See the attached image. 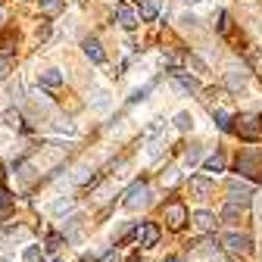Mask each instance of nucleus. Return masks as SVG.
Returning <instances> with one entry per match:
<instances>
[{"instance_id":"nucleus-1","label":"nucleus","mask_w":262,"mask_h":262,"mask_svg":"<svg viewBox=\"0 0 262 262\" xmlns=\"http://www.w3.org/2000/svg\"><path fill=\"white\" fill-rule=\"evenodd\" d=\"M162 215H166V225L172 228V231H181V228L190 222V219H187V206H184L181 200H169L166 209H162Z\"/></svg>"},{"instance_id":"nucleus-2","label":"nucleus","mask_w":262,"mask_h":262,"mask_svg":"<svg viewBox=\"0 0 262 262\" xmlns=\"http://www.w3.org/2000/svg\"><path fill=\"white\" fill-rule=\"evenodd\" d=\"M250 200H253V187H250V184H244V181H237V178L228 181V203H234V206L247 209Z\"/></svg>"},{"instance_id":"nucleus-3","label":"nucleus","mask_w":262,"mask_h":262,"mask_svg":"<svg viewBox=\"0 0 262 262\" xmlns=\"http://www.w3.org/2000/svg\"><path fill=\"white\" fill-rule=\"evenodd\" d=\"M147 200H150V187H147V181H135V184L125 190V200H122V203H125L128 209H141Z\"/></svg>"},{"instance_id":"nucleus-4","label":"nucleus","mask_w":262,"mask_h":262,"mask_svg":"<svg viewBox=\"0 0 262 262\" xmlns=\"http://www.w3.org/2000/svg\"><path fill=\"white\" fill-rule=\"evenodd\" d=\"M222 247L228 253H234V256H250L253 253V241L247 234H225L222 237Z\"/></svg>"},{"instance_id":"nucleus-5","label":"nucleus","mask_w":262,"mask_h":262,"mask_svg":"<svg viewBox=\"0 0 262 262\" xmlns=\"http://www.w3.org/2000/svg\"><path fill=\"white\" fill-rule=\"evenodd\" d=\"M234 131H237V135H241L244 141H259V138H262V125H259V116H241Z\"/></svg>"},{"instance_id":"nucleus-6","label":"nucleus","mask_w":262,"mask_h":262,"mask_svg":"<svg viewBox=\"0 0 262 262\" xmlns=\"http://www.w3.org/2000/svg\"><path fill=\"white\" fill-rule=\"evenodd\" d=\"M237 172L241 175H247V178H262L259 175V159H256V153H244V156H237Z\"/></svg>"},{"instance_id":"nucleus-7","label":"nucleus","mask_w":262,"mask_h":262,"mask_svg":"<svg viewBox=\"0 0 262 262\" xmlns=\"http://www.w3.org/2000/svg\"><path fill=\"white\" fill-rule=\"evenodd\" d=\"M116 19H119V25L125 31H135L138 28V16H135V10H131L128 4H116Z\"/></svg>"},{"instance_id":"nucleus-8","label":"nucleus","mask_w":262,"mask_h":262,"mask_svg":"<svg viewBox=\"0 0 262 262\" xmlns=\"http://www.w3.org/2000/svg\"><path fill=\"white\" fill-rule=\"evenodd\" d=\"M81 50H84V56H88L91 62H97V66L106 59V53H103V47H100V41H97V38H84V41H81Z\"/></svg>"},{"instance_id":"nucleus-9","label":"nucleus","mask_w":262,"mask_h":262,"mask_svg":"<svg viewBox=\"0 0 262 262\" xmlns=\"http://www.w3.org/2000/svg\"><path fill=\"white\" fill-rule=\"evenodd\" d=\"M169 75L175 78L178 88H184V91H190V94H193V91H200V81H196L193 75H187L184 69H169Z\"/></svg>"},{"instance_id":"nucleus-10","label":"nucleus","mask_w":262,"mask_h":262,"mask_svg":"<svg viewBox=\"0 0 262 262\" xmlns=\"http://www.w3.org/2000/svg\"><path fill=\"white\" fill-rule=\"evenodd\" d=\"M138 234H141V247H156L159 244V228L153 222H144L138 228Z\"/></svg>"},{"instance_id":"nucleus-11","label":"nucleus","mask_w":262,"mask_h":262,"mask_svg":"<svg viewBox=\"0 0 262 262\" xmlns=\"http://www.w3.org/2000/svg\"><path fill=\"white\" fill-rule=\"evenodd\" d=\"M212 190V181L206 175H190V193L193 196H206Z\"/></svg>"},{"instance_id":"nucleus-12","label":"nucleus","mask_w":262,"mask_h":262,"mask_svg":"<svg viewBox=\"0 0 262 262\" xmlns=\"http://www.w3.org/2000/svg\"><path fill=\"white\" fill-rule=\"evenodd\" d=\"M38 84L53 91V88H59V84H62V72H59V69H47V72H41V75H38Z\"/></svg>"},{"instance_id":"nucleus-13","label":"nucleus","mask_w":262,"mask_h":262,"mask_svg":"<svg viewBox=\"0 0 262 262\" xmlns=\"http://www.w3.org/2000/svg\"><path fill=\"white\" fill-rule=\"evenodd\" d=\"M193 222H196V228H200V231H215V215L212 212H206V209H200V212H193Z\"/></svg>"},{"instance_id":"nucleus-14","label":"nucleus","mask_w":262,"mask_h":262,"mask_svg":"<svg viewBox=\"0 0 262 262\" xmlns=\"http://www.w3.org/2000/svg\"><path fill=\"white\" fill-rule=\"evenodd\" d=\"M13 53H16V35H13V31H7V35H0V56L13 59Z\"/></svg>"},{"instance_id":"nucleus-15","label":"nucleus","mask_w":262,"mask_h":262,"mask_svg":"<svg viewBox=\"0 0 262 262\" xmlns=\"http://www.w3.org/2000/svg\"><path fill=\"white\" fill-rule=\"evenodd\" d=\"M10 215H13V196H10V190L0 187V222H7Z\"/></svg>"},{"instance_id":"nucleus-16","label":"nucleus","mask_w":262,"mask_h":262,"mask_svg":"<svg viewBox=\"0 0 262 262\" xmlns=\"http://www.w3.org/2000/svg\"><path fill=\"white\" fill-rule=\"evenodd\" d=\"M212 119H215V125H219L222 131H234V119H231V113H225V110H212Z\"/></svg>"},{"instance_id":"nucleus-17","label":"nucleus","mask_w":262,"mask_h":262,"mask_svg":"<svg viewBox=\"0 0 262 262\" xmlns=\"http://www.w3.org/2000/svg\"><path fill=\"white\" fill-rule=\"evenodd\" d=\"M138 7H141V19H144V22H153V19H156V13H159L153 0H138Z\"/></svg>"},{"instance_id":"nucleus-18","label":"nucleus","mask_w":262,"mask_h":262,"mask_svg":"<svg viewBox=\"0 0 262 262\" xmlns=\"http://www.w3.org/2000/svg\"><path fill=\"white\" fill-rule=\"evenodd\" d=\"M219 219H222V222H228V225H231V222H237V219H241V206H234V203H225Z\"/></svg>"},{"instance_id":"nucleus-19","label":"nucleus","mask_w":262,"mask_h":262,"mask_svg":"<svg viewBox=\"0 0 262 262\" xmlns=\"http://www.w3.org/2000/svg\"><path fill=\"white\" fill-rule=\"evenodd\" d=\"M203 169H206V172H225V156H222V153L209 156V159L203 162Z\"/></svg>"},{"instance_id":"nucleus-20","label":"nucleus","mask_w":262,"mask_h":262,"mask_svg":"<svg viewBox=\"0 0 262 262\" xmlns=\"http://www.w3.org/2000/svg\"><path fill=\"white\" fill-rule=\"evenodd\" d=\"M244 84H247V75L244 72H237V69L228 72V88H231V91H241Z\"/></svg>"},{"instance_id":"nucleus-21","label":"nucleus","mask_w":262,"mask_h":262,"mask_svg":"<svg viewBox=\"0 0 262 262\" xmlns=\"http://www.w3.org/2000/svg\"><path fill=\"white\" fill-rule=\"evenodd\" d=\"M4 122H7L10 128H25V125H22V113H19V110H7V113H4Z\"/></svg>"},{"instance_id":"nucleus-22","label":"nucleus","mask_w":262,"mask_h":262,"mask_svg":"<svg viewBox=\"0 0 262 262\" xmlns=\"http://www.w3.org/2000/svg\"><path fill=\"white\" fill-rule=\"evenodd\" d=\"M175 128H178V131H190V128H193V116H190V113H178V116H175Z\"/></svg>"},{"instance_id":"nucleus-23","label":"nucleus","mask_w":262,"mask_h":262,"mask_svg":"<svg viewBox=\"0 0 262 262\" xmlns=\"http://www.w3.org/2000/svg\"><path fill=\"white\" fill-rule=\"evenodd\" d=\"M66 7V0H41V10L47 13V16H53V13H59Z\"/></svg>"},{"instance_id":"nucleus-24","label":"nucleus","mask_w":262,"mask_h":262,"mask_svg":"<svg viewBox=\"0 0 262 262\" xmlns=\"http://www.w3.org/2000/svg\"><path fill=\"white\" fill-rule=\"evenodd\" d=\"M25 262H44V250L41 247H25Z\"/></svg>"},{"instance_id":"nucleus-25","label":"nucleus","mask_w":262,"mask_h":262,"mask_svg":"<svg viewBox=\"0 0 262 262\" xmlns=\"http://www.w3.org/2000/svg\"><path fill=\"white\" fill-rule=\"evenodd\" d=\"M10 72H13V59L0 56V81H7V78H10Z\"/></svg>"},{"instance_id":"nucleus-26","label":"nucleus","mask_w":262,"mask_h":262,"mask_svg":"<svg viewBox=\"0 0 262 262\" xmlns=\"http://www.w3.org/2000/svg\"><path fill=\"white\" fill-rule=\"evenodd\" d=\"M219 31H222V35L231 31V19H228V13H219Z\"/></svg>"},{"instance_id":"nucleus-27","label":"nucleus","mask_w":262,"mask_h":262,"mask_svg":"<svg viewBox=\"0 0 262 262\" xmlns=\"http://www.w3.org/2000/svg\"><path fill=\"white\" fill-rule=\"evenodd\" d=\"M62 247V234H47V250H59Z\"/></svg>"},{"instance_id":"nucleus-28","label":"nucleus","mask_w":262,"mask_h":262,"mask_svg":"<svg viewBox=\"0 0 262 262\" xmlns=\"http://www.w3.org/2000/svg\"><path fill=\"white\" fill-rule=\"evenodd\" d=\"M38 38H41V41H47V38H50V22H44V25L38 28Z\"/></svg>"},{"instance_id":"nucleus-29","label":"nucleus","mask_w":262,"mask_h":262,"mask_svg":"<svg viewBox=\"0 0 262 262\" xmlns=\"http://www.w3.org/2000/svg\"><path fill=\"white\" fill-rule=\"evenodd\" d=\"M100 262H116V253H106V256H103Z\"/></svg>"},{"instance_id":"nucleus-30","label":"nucleus","mask_w":262,"mask_h":262,"mask_svg":"<svg viewBox=\"0 0 262 262\" xmlns=\"http://www.w3.org/2000/svg\"><path fill=\"white\" fill-rule=\"evenodd\" d=\"M125 262H141V256H138V253H135V256H128V259H125Z\"/></svg>"},{"instance_id":"nucleus-31","label":"nucleus","mask_w":262,"mask_h":262,"mask_svg":"<svg viewBox=\"0 0 262 262\" xmlns=\"http://www.w3.org/2000/svg\"><path fill=\"white\" fill-rule=\"evenodd\" d=\"M166 262H181V259H166Z\"/></svg>"},{"instance_id":"nucleus-32","label":"nucleus","mask_w":262,"mask_h":262,"mask_svg":"<svg viewBox=\"0 0 262 262\" xmlns=\"http://www.w3.org/2000/svg\"><path fill=\"white\" fill-rule=\"evenodd\" d=\"M187 4H196V0H187Z\"/></svg>"},{"instance_id":"nucleus-33","label":"nucleus","mask_w":262,"mask_h":262,"mask_svg":"<svg viewBox=\"0 0 262 262\" xmlns=\"http://www.w3.org/2000/svg\"><path fill=\"white\" fill-rule=\"evenodd\" d=\"M56 262H62V259H56Z\"/></svg>"},{"instance_id":"nucleus-34","label":"nucleus","mask_w":262,"mask_h":262,"mask_svg":"<svg viewBox=\"0 0 262 262\" xmlns=\"http://www.w3.org/2000/svg\"><path fill=\"white\" fill-rule=\"evenodd\" d=\"M81 262H88V259H81Z\"/></svg>"}]
</instances>
